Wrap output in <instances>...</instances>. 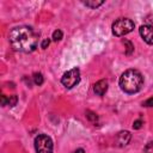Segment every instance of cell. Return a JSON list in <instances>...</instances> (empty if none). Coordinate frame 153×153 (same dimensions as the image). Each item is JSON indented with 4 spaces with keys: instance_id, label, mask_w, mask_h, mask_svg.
<instances>
[{
    "instance_id": "1",
    "label": "cell",
    "mask_w": 153,
    "mask_h": 153,
    "mask_svg": "<svg viewBox=\"0 0 153 153\" xmlns=\"http://www.w3.org/2000/svg\"><path fill=\"white\" fill-rule=\"evenodd\" d=\"M11 47L22 53H32L38 44V36L30 26H16L8 33Z\"/></svg>"
},
{
    "instance_id": "2",
    "label": "cell",
    "mask_w": 153,
    "mask_h": 153,
    "mask_svg": "<svg viewBox=\"0 0 153 153\" xmlns=\"http://www.w3.org/2000/svg\"><path fill=\"white\" fill-rule=\"evenodd\" d=\"M120 87L123 92L133 94L143 86V76L137 69H127L120 78Z\"/></svg>"
},
{
    "instance_id": "3",
    "label": "cell",
    "mask_w": 153,
    "mask_h": 153,
    "mask_svg": "<svg viewBox=\"0 0 153 153\" xmlns=\"http://www.w3.org/2000/svg\"><path fill=\"white\" fill-rule=\"evenodd\" d=\"M134 22L130 20L129 18H118L117 20H115L112 23V33L117 37H121V36H124L129 32H131L134 30Z\"/></svg>"
},
{
    "instance_id": "4",
    "label": "cell",
    "mask_w": 153,
    "mask_h": 153,
    "mask_svg": "<svg viewBox=\"0 0 153 153\" xmlns=\"http://www.w3.org/2000/svg\"><path fill=\"white\" fill-rule=\"evenodd\" d=\"M53 140L45 134H38L35 137V149L37 153H53Z\"/></svg>"
},
{
    "instance_id": "5",
    "label": "cell",
    "mask_w": 153,
    "mask_h": 153,
    "mask_svg": "<svg viewBox=\"0 0 153 153\" xmlns=\"http://www.w3.org/2000/svg\"><path fill=\"white\" fill-rule=\"evenodd\" d=\"M61 82L66 88H72L75 85H78L80 82V71L79 68L74 67L69 71H67L62 78H61Z\"/></svg>"
},
{
    "instance_id": "6",
    "label": "cell",
    "mask_w": 153,
    "mask_h": 153,
    "mask_svg": "<svg viewBox=\"0 0 153 153\" xmlns=\"http://www.w3.org/2000/svg\"><path fill=\"white\" fill-rule=\"evenodd\" d=\"M139 32L143 41L147 44H153V26L152 25H141L139 29Z\"/></svg>"
},
{
    "instance_id": "7",
    "label": "cell",
    "mask_w": 153,
    "mask_h": 153,
    "mask_svg": "<svg viewBox=\"0 0 153 153\" xmlns=\"http://www.w3.org/2000/svg\"><path fill=\"white\" fill-rule=\"evenodd\" d=\"M130 139H131V134L128 130H122L116 135L115 141H116V145L118 147H124V146H127L129 143Z\"/></svg>"
},
{
    "instance_id": "8",
    "label": "cell",
    "mask_w": 153,
    "mask_h": 153,
    "mask_svg": "<svg viewBox=\"0 0 153 153\" xmlns=\"http://www.w3.org/2000/svg\"><path fill=\"white\" fill-rule=\"evenodd\" d=\"M93 91L97 96H103L106 91H108V81L102 79L99 81H97L94 85H93Z\"/></svg>"
},
{
    "instance_id": "9",
    "label": "cell",
    "mask_w": 153,
    "mask_h": 153,
    "mask_svg": "<svg viewBox=\"0 0 153 153\" xmlns=\"http://www.w3.org/2000/svg\"><path fill=\"white\" fill-rule=\"evenodd\" d=\"M82 4L90 8H97L100 5H103L104 1L103 0H87V1H82Z\"/></svg>"
},
{
    "instance_id": "10",
    "label": "cell",
    "mask_w": 153,
    "mask_h": 153,
    "mask_svg": "<svg viewBox=\"0 0 153 153\" xmlns=\"http://www.w3.org/2000/svg\"><path fill=\"white\" fill-rule=\"evenodd\" d=\"M122 42H123V44L126 45V54H127V55H130V54L134 51V45H133V43H131L130 41H128V39H123Z\"/></svg>"
},
{
    "instance_id": "11",
    "label": "cell",
    "mask_w": 153,
    "mask_h": 153,
    "mask_svg": "<svg viewBox=\"0 0 153 153\" xmlns=\"http://www.w3.org/2000/svg\"><path fill=\"white\" fill-rule=\"evenodd\" d=\"M18 102V97L16 94H12V96H6V105H10V106H14Z\"/></svg>"
},
{
    "instance_id": "12",
    "label": "cell",
    "mask_w": 153,
    "mask_h": 153,
    "mask_svg": "<svg viewBox=\"0 0 153 153\" xmlns=\"http://www.w3.org/2000/svg\"><path fill=\"white\" fill-rule=\"evenodd\" d=\"M86 117H87V120H88V121H91V122H92V123H94V124L98 122V116H97L93 111L87 110V111H86Z\"/></svg>"
},
{
    "instance_id": "13",
    "label": "cell",
    "mask_w": 153,
    "mask_h": 153,
    "mask_svg": "<svg viewBox=\"0 0 153 153\" xmlns=\"http://www.w3.org/2000/svg\"><path fill=\"white\" fill-rule=\"evenodd\" d=\"M33 82L36 84V85H42L43 84V81H44V78H43V75H42V73H35L33 74Z\"/></svg>"
},
{
    "instance_id": "14",
    "label": "cell",
    "mask_w": 153,
    "mask_h": 153,
    "mask_svg": "<svg viewBox=\"0 0 153 153\" xmlns=\"http://www.w3.org/2000/svg\"><path fill=\"white\" fill-rule=\"evenodd\" d=\"M62 36H63V33H62V31L61 30H55L54 32H53V41H55V42H57V41H61L62 39Z\"/></svg>"
},
{
    "instance_id": "15",
    "label": "cell",
    "mask_w": 153,
    "mask_h": 153,
    "mask_svg": "<svg viewBox=\"0 0 153 153\" xmlns=\"http://www.w3.org/2000/svg\"><path fill=\"white\" fill-rule=\"evenodd\" d=\"M143 152H145V153H153V141H149V142L145 146Z\"/></svg>"
},
{
    "instance_id": "16",
    "label": "cell",
    "mask_w": 153,
    "mask_h": 153,
    "mask_svg": "<svg viewBox=\"0 0 153 153\" xmlns=\"http://www.w3.org/2000/svg\"><path fill=\"white\" fill-rule=\"evenodd\" d=\"M142 124H143L142 120H136V121H134V123H133V128H134V129H140V128L142 127Z\"/></svg>"
},
{
    "instance_id": "17",
    "label": "cell",
    "mask_w": 153,
    "mask_h": 153,
    "mask_svg": "<svg viewBox=\"0 0 153 153\" xmlns=\"http://www.w3.org/2000/svg\"><path fill=\"white\" fill-rule=\"evenodd\" d=\"M142 105H143V106H147V108L153 106V96H152V97H149L148 99H146V100L142 103Z\"/></svg>"
},
{
    "instance_id": "18",
    "label": "cell",
    "mask_w": 153,
    "mask_h": 153,
    "mask_svg": "<svg viewBox=\"0 0 153 153\" xmlns=\"http://www.w3.org/2000/svg\"><path fill=\"white\" fill-rule=\"evenodd\" d=\"M49 43H50V39H49V38H44V39L42 41V44H41L42 49H47L48 45H49Z\"/></svg>"
},
{
    "instance_id": "19",
    "label": "cell",
    "mask_w": 153,
    "mask_h": 153,
    "mask_svg": "<svg viewBox=\"0 0 153 153\" xmlns=\"http://www.w3.org/2000/svg\"><path fill=\"white\" fill-rule=\"evenodd\" d=\"M1 105H2V106L6 105V96H5V94L1 96Z\"/></svg>"
},
{
    "instance_id": "20",
    "label": "cell",
    "mask_w": 153,
    "mask_h": 153,
    "mask_svg": "<svg viewBox=\"0 0 153 153\" xmlns=\"http://www.w3.org/2000/svg\"><path fill=\"white\" fill-rule=\"evenodd\" d=\"M74 153H85V151H84L82 148H78V149H76Z\"/></svg>"
}]
</instances>
